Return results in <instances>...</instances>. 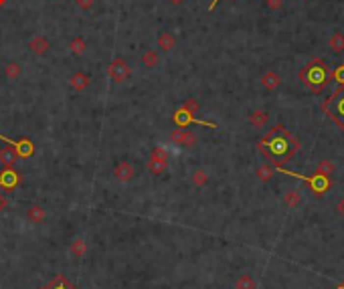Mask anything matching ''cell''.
<instances>
[{"mask_svg":"<svg viewBox=\"0 0 344 289\" xmlns=\"http://www.w3.org/2000/svg\"><path fill=\"white\" fill-rule=\"evenodd\" d=\"M322 109L344 131V85H338V89L322 104Z\"/></svg>","mask_w":344,"mask_h":289,"instance_id":"3","label":"cell"},{"mask_svg":"<svg viewBox=\"0 0 344 289\" xmlns=\"http://www.w3.org/2000/svg\"><path fill=\"white\" fill-rule=\"evenodd\" d=\"M280 83H282V79H280V75L277 73H273V71H267V73H264L261 75V85L267 89V91H273V89H277L280 87Z\"/></svg>","mask_w":344,"mask_h":289,"instance_id":"15","label":"cell"},{"mask_svg":"<svg viewBox=\"0 0 344 289\" xmlns=\"http://www.w3.org/2000/svg\"><path fill=\"white\" fill-rule=\"evenodd\" d=\"M273 172H275V168H273L271 164L264 162V164H259V168H257V178H259L261 182H269V180L273 178Z\"/></svg>","mask_w":344,"mask_h":289,"instance_id":"19","label":"cell"},{"mask_svg":"<svg viewBox=\"0 0 344 289\" xmlns=\"http://www.w3.org/2000/svg\"><path fill=\"white\" fill-rule=\"evenodd\" d=\"M0 140L6 142L8 146H14L16 154H19V158H28V156H32V152H35V146H32V142L26 140V138H23V140H19V142H12V140L4 138V135H0Z\"/></svg>","mask_w":344,"mask_h":289,"instance_id":"7","label":"cell"},{"mask_svg":"<svg viewBox=\"0 0 344 289\" xmlns=\"http://www.w3.org/2000/svg\"><path fill=\"white\" fill-rule=\"evenodd\" d=\"M284 205L288 207V209H298L300 205H302V192L300 190H296V188H290L286 194H284Z\"/></svg>","mask_w":344,"mask_h":289,"instance_id":"14","label":"cell"},{"mask_svg":"<svg viewBox=\"0 0 344 289\" xmlns=\"http://www.w3.org/2000/svg\"><path fill=\"white\" fill-rule=\"evenodd\" d=\"M168 2H170V4H183L185 0H168Z\"/></svg>","mask_w":344,"mask_h":289,"instance_id":"37","label":"cell"},{"mask_svg":"<svg viewBox=\"0 0 344 289\" xmlns=\"http://www.w3.org/2000/svg\"><path fill=\"white\" fill-rule=\"evenodd\" d=\"M190 180H192L194 186H199V188H201V186H205L209 182V174L205 172V170H194V172L190 174Z\"/></svg>","mask_w":344,"mask_h":289,"instance_id":"25","label":"cell"},{"mask_svg":"<svg viewBox=\"0 0 344 289\" xmlns=\"http://www.w3.org/2000/svg\"><path fill=\"white\" fill-rule=\"evenodd\" d=\"M172 120H174V124H176L178 128H186V126H190V124L205 126V128H211V130H215V128H217V124H212V122H203V120H196L194 113L186 111L185 107L176 109V111H174V115H172Z\"/></svg>","mask_w":344,"mask_h":289,"instance_id":"5","label":"cell"},{"mask_svg":"<svg viewBox=\"0 0 344 289\" xmlns=\"http://www.w3.org/2000/svg\"><path fill=\"white\" fill-rule=\"evenodd\" d=\"M142 63L146 67H150V69H154V67L160 63V57H158L156 51H146V53L142 55Z\"/></svg>","mask_w":344,"mask_h":289,"instance_id":"23","label":"cell"},{"mask_svg":"<svg viewBox=\"0 0 344 289\" xmlns=\"http://www.w3.org/2000/svg\"><path fill=\"white\" fill-rule=\"evenodd\" d=\"M334 170H336V166H334L330 160H322V162L318 164V168H316V174H320V176H326V178H330V176L334 174Z\"/></svg>","mask_w":344,"mask_h":289,"instance_id":"22","label":"cell"},{"mask_svg":"<svg viewBox=\"0 0 344 289\" xmlns=\"http://www.w3.org/2000/svg\"><path fill=\"white\" fill-rule=\"evenodd\" d=\"M49 285H51V289H77L73 283H69L67 279H65V275H57Z\"/></svg>","mask_w":344,"mask_h":289,"instance_id":"26","label":"cell"},{"mask_svg":"<svg viewBox=\"0 0 344 289\" xmlns=\"http://www.w3.org/2000/svg\"><path fill=\"white\" fill-rule=\"evenodd\" d=\"M75 4H77L81 10H89V8H93L95 0H75Z\"/></svg>","mask_w":344,"mask_h":289,"instance_id":"32","label":"cell"},{"mask_svg":"<svg viewBox=\"0 0 344 289\" xmlns=\"http://www.w3.org/2000/svg\"><path fill=\"white\" fill-rule=\"evenodd\" d=\"M26 218L30 220L32 225H43L47 220V210L41 205H30L26 209Z\"/></svg>","mask_w":344,"mask_h":289,"instance_id":"10","label":"cell"},{"mask_svg":"<svg viewBox=\"0 0 344 289\" xmlns=\"http://www.w3.org/2000/svg\"><path fill=\"white\" fill-rule=\"evenodd\" d=\"M107 75L113 83H124L130 75H132V69H130V65L124 59H113L107 65Z\"/></svg>","mask_w":344,"mask_h":289,"instance_id":"6","label":"cell"},{"mask_svg":"<svg viewBox=\"0 0 344 289\" xmlns=\"http://www.w3.org/2000/svg\"><path fill=\"white\" fill-rule=\"evenodd\" d=\"M265 6L269 10H280L284 6V0H265Z\"/></svg>","mask_w":344,"mask_h":289,"instance_id":"33","label":"cell"},{"mask_svg":"<svg viewBox=\"0 0 344 289\" xmlns=\"http://www.w3.org/2000/svg\"><path fill=\"white\" fill-rule=\"evenodd\" d=\"M176 47V39L172 32H162V35L158 37V49H162L164 53H170V51Z\"/></svg>","mask_w":344,"mask_h":289,"instance_id":"17","label":"cell"},{"mask_svg":"<svg viewBox=\"0 0 344 289\" xmlns=\"http://www.w3.org/2000/svg\"><path fill=\"white\" fill-rule=\"evenodd\" d=\"M235 289H257V283H255V279L251 275L243 273V275H239L235 279Z\"/></svg>","mask_w":344,"mask_h":289,"instance_id":"20","label":"cell"},{"mask_svg":"<svg viewBox=\"0 0 344 289\" xmlns=\"http://www.w3.org/2000/svg\"><path fill=\"white\" fill-rule=\"evenodd\" d=\"M332 79H334L338 85H344V63L332 71Z\"/></svg>","mask_w":344,"mask_h":289,"instance_id":"30","label":"cell"},{"mask_svg":"<svg viewBox=\"0 0 344 289\" xmlns=\"http://www.w3.org/2000/svg\"><path fill=\"white\" fill-rule=\"evenodd\" d=\"M267 122H269V113L264 111V109H255V111L249 113V124H251L253 128H257V130L265 128Z\"/></svg>","mask_w":344,"mask_h":289,"instance_id":"12","label":"cell"},{"mask_svg":"<svg viewBox=\"0 0 344 289\" xmlns=\"http://www.w3.org/2000/svg\"><path fill=\"white\" fill-rule=\"evenodd\" d=\"M217 2H219V0H212V2L209 4V10H212V8H215V6H217Z\"/></svg>","mask_w":344,"mask_h":289,"instance_id":"36","label":"cell"},{"mask_svg":"<svg viewBox=\"0 0 344 289\" xmlns=\"http://www.w3.org/2000/svg\"><path fill=\"white\" fill-rule=\"evenodd\" d=\"M16 158H19V154H16L14 146H8V148H2L0 150V164H2L4 168H12Z\"/></svg>","mask_w":344,"mask_h":289,"instance_id":"13","label":"cell"},{"mask_svg":"<svg viewBox=\"0 0 344 289\" xmlns=\"http://www.w3.org/2000/svg\"><path fill=\"white\" fill-rule=\"evenodd\" d=\"M39 289H51V285H43V287H39Z\"/></svg>","mask_w":344,"mask_h":289,"instance_id":"38","label":"cell"},{"mask_svg":"<svg viewBox=\"0 0 344 289\" xmlns=\"http://www.w3.org/2000/svg\"><path fill=\"white\" fill-rule=\"evenodd\" d=\"M183 131H185V128H178V130H174V131L170 133V142H172L174 146H180V140H183Z\"/></svg>","mask_w":344,"mask_h":289,"instance_id":"31","label":"cell"},{"mask_svg":"<svg viewBox=\"0 0 344 289\" xmlns=\"http://www.w3.org/2000/svg\"><path fill=\"white\" fill-rule=\"evenodd\" d=\"M113 176H116L120 182H130L136 176V168L130 162H118V166L113 168Z\"/></svg>","mask_w":344,"mask_h":289,"instance_id":"9","label":"cell"},{"mask_svg":"<svg viewBox=\"0 0 344 289\" xmlns=\"http://www.w3.org/2000/svg\"><path fill=\"white\" fill-rule=\"evenodd\" d=\"M332 77V69L326 65L324 59H312L304 69L300 71V81L306 85V87L312 91L314 95H320L324 91V87L328 85Z\"/></svg>","mask_w":344,"mask_h":289,"instance_id":"2","label":"cell"},{"mask_svg":"<svg viewBox=\"0 0 344 289\" xmlns=\"http://www.w3.org/2000/svg\"><path fill=\"white\" fill-rule=\"evenodd\" d=\"M257 146H259L261 154H264L269 162H273V166H280L282 162H288L300 148L296 138H293L284 126H275L273 130H269Z\"/></svg>","mask_w":344,"mask_h":289,"instance_id":"1","label":"cell"},{"mask_svg":"<svg viewBox=\"0 0 344 289\" xmlns=\"http://www.w3.org/2000/svg\"><path fill=\"white\" fill-rule=\"evenodd\" d=\"M69 253L73 255L75 259H81L87 253V243L81 239V236H75V239L71 241V245H69Z\"/></svg>","mask_w":344,"mask_h":289,"instance_id":"16","label":"cell"},{"mask_svg":"<svg viewBox=\"0 0 344 289\" xmlns=\"http://www.w3.org/2000/svg\"><path fill=\"white\" fill-rule=\"evenodd\" d=\"M69 83H71V87L75 91H83V89L89 87V77L85 73H75V75H71Z\"/></svg>","mask_w":344,"mask_h":289,"instance_id":"18","label":"cell"},{"mask_svg":"<svg viewBox=\"0 0 344 289\" xmlns=\"http://www.w3.org/2000/svg\"><path fill=\"white\" fill-rule=\"evenodd\" d=\"M336 214L344 218V196H342V198L336 202Z\"/></svg>","mask_w":344,"mask_h":289,"instance_id":"34","label":"cell"},{"mask_svg":"<svg viewBox=\"0 0 344 289\" xmlns=\"http://www.w3.org/2000/svg\"><path fill=\"white\" fill-rule=\"evenodd\" d=\"M69 49H71V53L73 55H81V53H85V49H87V43L81 39V37H75L71 43H69Z\"/></svg>","mask_w":344,"mask_h":289,"instance_id":"24","label":"cell"},{"mask_svg":"<svg viewBox=\"0 0 344 289\" xmlns=\"http://www.w3.org/2000/svg\"><path fill=\"white\" fill-rule=\"evenodd\" d=\"M166 168H168V152L162 146H156L150 154V160H148V170L158 176L162 172H166Z\"/></svg>","mask_w":344,"mask_h":289,"instance_id":"4","label":"cell"},{"mask_svg":"<svg viewBox=\"0 0 344 289\" xmlns=\"http://www.w3.org/2000/svg\"><path fill=\"white\" fill-rule=\"evenodd\" d=\"M4 73H6V77L8 79H16V77H21V73H23V69H21V65L19 63H8L6 65V69H4Z\"/></svg>","mask_w":344,"mask_h":289,"instance_id":"27","label":"cell"},{"mask_svg":"<svg viewBox=\"0 0 344 289\" xmlns=\"http://www.w3.org/2000/svg\"><path fill=\"white\" fill-rule=\"evenodd\" d=\"M28 49H30L35 55H45L47 51L51 49V45H49V41H47L45 37L37 35V37H32V39L28 41Z\"/></svg>","mask_w":344,"mask_h":289,"instance_id":"11","label":"cell"},{"mask_svg":"<svg viewBox=\"0 0 344 289\" xmlns=\"http://www.w3.org/2000/svg\"><path fill=\"white\" fill-rule=\"evenodd\" d=\"M180 146L194 148V146H196V135H194L190 130H185V131H183V140H180Z\"/></svg>","mask_w":344,"mask_h":289,"instance_id":"28","label":"cell"},{"mask_svg":"<svg viewBox=\"0 0 344 289\" xmlns=\"http://www.w3.org/2000/svg\"><path fill=\"white\" fill-rule=\"evenodd\" d=\"M338 289H344V285H340V287H338Z\"/></svg>","mask_w":344,"mask_h":289,"instance_id":"40","label":"cell"},{"mask_svg":"<svg viewBox=\"0 0 344 289\" xmlns=\"http://www.w3.org/2000/svg\"><path fill=\"white\" fill-rule=\"evenodd\" d=\"M4 2H6V0H0V4H4Z\"/></svg>","mask_w":344,"mask_h":289,"instance_id":"39","label":"cell"},{"mask_svg":"<svg viewBox=\"0 0 344 289\" xmlns=\"http://www.w3.org/2000/svg\"><path fill=\"white\" fill-rule=\"evenodd\" d=\"M4 207H6V198L0 194V210H4Z\"/></svg>","mask_w":344,"mask_h":289,"instance_id":"35","label":"cell"},{"mask_svg":"<svg viewBox=\"0 0 344 289\" xmlns=\"http://www.w3.org/2000/svg\"><path fill=\"white\" fill-rule=\"evenodd\" d=\"M183 107H185L186 111H190V113H196L201 105H199V101H196L194 97H188V99L185 101V105H183Z\"/></svg>","mask_w":344,"mask_h":289,"instance_id":"29","label":"cell"},{"mask_svg":"<svg viewBox=\"0 0 344 289\" xmlns=\"http://www.w3.org/2000/svg\"><path fill=\"white\" fill-rule=\"evenodd\" d=\"M330 49L334 51V53H344V32H334V35L330 37Z\"/></svg>","mask_w":344,"mask_h":289,"instance_id":"21","label":"cell"},{"mask_svg":"<svg viewBox=\"0 0 344 289\" xmlns=\"http://www.w3.org/2000/svg\"><path fill=\"white\" fill-rule=\"evenodd\" d=\"M19 182H21V176L14 168H4L2 172H0V186H2V188L12 190L19 186Z\"/></svg>","mask_w":344,"mask_h":289,"instance_id":"8","label":"cell"}]
</instances>
